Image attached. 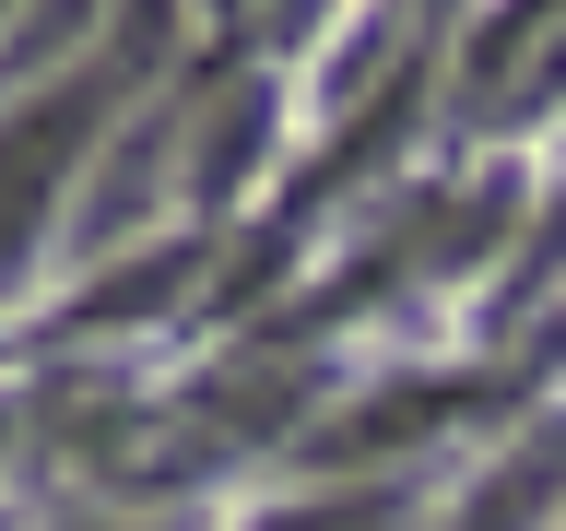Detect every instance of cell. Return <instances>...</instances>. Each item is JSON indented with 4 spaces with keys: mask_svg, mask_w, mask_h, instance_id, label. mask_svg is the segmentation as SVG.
I'll use <instances>...</instances> for the list:
<instances>
[{
    "mask_svg": "<svg viewBox=\"0 0 566 531\" xmlns=\"http://www.w3.org/2000/svg\"><path fill=\"white\" fill-rule=\"evenodd\" d=\"M555 83H566V0H507L484 24V48H472L460 106H472V118H531Z\"/></svg>",
    "mask_w": 566,
    "mask_h": 531,
    "instance_id": "obj_2",
    "label": "cell"
},
{
    "mask_svg": "<svg viewBox=\"0 0 566 531\" xmlns=\"http://www.w3.org/2000/svg\"><path fill=\"white\" fill-rule=\"evenodd\" d=\"M118 106H130V71H60V83H35L12 118H0V272L24 260L35 237H48V212H60V189L83 177V154H95L106 131H118Z\"/></svg>",
    "mask_w": 566,
    "mask_h": 531,
    "instance_id": "obj_1",
    "label": "cell"
},
{
    "mask_svg": "<svg viewBox=\"0 0 566 531\" xmlns=\"http://www.w3.org/2000/svg\"><path fill=\"white\" fill-rule=\"evenodd\" d=\"M0 24H12V0H0Z\"/></svg>",
    "mask_w": 566,
    "mask_h": 531,
    "instance_id": "obj_4",
    "label": "cell"
},
{
    "mask_svg": "<svg viewBox=\"0 0 566 531\" xmlns=\"http://www.w3.org/2000/svg\"><path fill=\"white\" fill-rule=\"evenodd\" d=\"M555 472H566V425H555V437H531V449L495 472V496L460 508V531H531L543 508H555Z\"/></svg>",
    "mask_w": 566,
    "mask_h": 531,
    "instance_id": "obj_3",
    "label": "cell"
}]
</instances>
